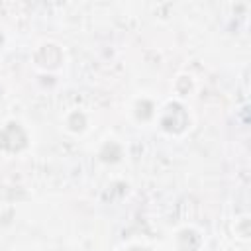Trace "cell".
Instances as JSON below:
<instances>
[{"label": "cell", "instance_id": "1", "mask_svg": "<svg viewBox=\"0 0 251 251\" xmlns=\"http://www.w3.org/2000/svg\"><path fill=\"white\" fill-rule=\"evenodd\" d=\"M131 251H145V249H131Z\"/></svg>", "mask_w": 251, "mask_h": 251}]
</instances>
